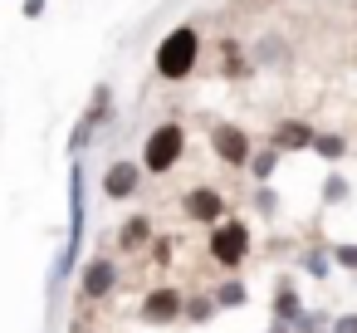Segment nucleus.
Masks as SVG:
<instances>
[{
	"instance_id": "nucleus-1",
	"label": "nucleus",
	"mask_w": 357,
	"mask_h": 333,
	"mask_svg": "<svg viewBox=\"0 0 357 333\" xmlns=\"http://www.w3.org/2000/svg\"><path fill=\"white\" fill-rule=\"evenodd\" d=\"M196 54H201V40H196V30H172L167 40H162V50H157V74L162 79H186L191 69H196Z\"/></svg>"
},
{
	"instance_id": "nucleus-2",
	"label": "nucleus",
	"mask_w": 357,
	"mask_h": 333,
	"mask_svg": "<svg viewBox=\"0 0 357 333\" xmlns=\"http://www.w3.org/2000/svg\"><path fill=\"white\" fill-rule=\"evenodd\" d=\"M181 152H186V133H181V123H162V128L147 138V147H142V167L162 177V172L176 167Z\"/></svg>"
},
{
	"instance_id": "nucleus-3",
	"label": "nucleus",
	"mask_w": 357,
	"mask_h": 333,
	"mask_svg": "<svg viewBox=\"0 0 357 333\" xmlns=\"http://www.w3.org/2000/svg\"><path fill=\"white\" fill-rule=\"evenodd\" d=\"M69 245H64V255H59V265H54V274H50V284L59 289L64 284V274H69V265H74V255H79V230H84V172L74 167L69 172Z\"/></svg>"
},
{
	"instance_id": "nucleus-4",
	"label": "nucleus",
	"mask_w": 357,
	"mask_h": 333,
	"mask_svg": "<svg viewBox=\"0 0 357 333\" xmlns=\"http://www.w3.org/2000/svg\"><path fill=\"white\" fill-rule=\"evenodd\" d=\"M245 255H250V230H245V221H225V225L211 230V260H215V265L235 269Z\"/></svg>"
},
{
	"instance_id": "nucleus-5",
	"label": "nucleus",
	"mask_w": 357,
	"mask_h": 333,
	"mask_svg": "<svg viewBox=\"0 0 357 333\" xmlns=\"http://www.w3.org/2000/svg\"><path fill=\"white\" fill-rule=\"evenodd\" d=\"M211 142H215V157H220L225 167H245V162H255L250 138H245L240 128H230V123H220V128L211 133Z\"/></svg>"
},
{
	"instance_id": "nucleus-6",
	"label": "nucleus",
	"mask_w": 357,
	"mask_h": 333,
	"mask_svg": "<svg viewBox=\"0 0 357 333\" xmlns=\"http://www.w3.org/2000/svg\"><path fill=\"white\" fill-rule=\"evenodd\" d=\"M181 211H186V221H201V225H215V221L225 216V196H220L215 186H196V191H186V201H181Z\"/></svg>"
},
{
	"instance_id": "nucleus-7",
	"label": "nucleus",
	"mask_w": 357,
	"mask_h": 333,
	"mask_svg": "<svg viewBox=\"0 0 357 333\" xmlns=\"http://www.w3.org/2000/svg\"><path fill=\"white\" fill-rule=\"evenodd\" d=\"M137 182H142V167H137V162H113V167L103 172V196H108V201H123V196L137 191Z\"/></svg>"
},
{
	"instance_id": "nucleus-8",
	"label": "nucleus",
	"mask_w": 357,
	"mask_h": 333,
	"mask_svg": "<svg viewBox=\"0 0 357 333\" xmlns=\"http://www.w3.org/2000/svg\"><path fill=\"white\" fill-rule=\"evenodd\" d=\"M181 309H186V299H181L176 289H152V294L142 299V318H147V323H172Z\"/></svg>"
},
{
	"instance_id": "nucleus-9",
	"label": "nucleus",
	"mask_w": 357,
	"mask_h": 333,
	"mask_svg": "<svg viewBox=\"0 0 357 333\" xmlns=\"http://www.w3.org/2000/svg\"><path fill=\"white\" fill-rule=\"evenodd\" d=\"M113 284H118V269H113L108 255L84 269V299H103V294H113Z\"/></svg>"
},
{
	"instance_id": "nucleus-10",
	"label": "nucleus",
	"mask_w": 357,
	"mask_h": 333,
	"mask_svg": "<svg viewBox=\"0 0 357 333\" xmlns=\"http://www.w3.org/2000/svg\"><path fill=\"white\" fill-rule=\"evenodd\" d=\"M313 142H318V133L308 123H279L274 128V147H313Z\"/></svg>"
},
{
	"instance_id": "nucleus-11",
	"label": "nucleus",
	"mask_w": 357,
	"mask_h": 333,
	"mask_svg": "<svg viewBox=\"0 0 357 333\" xmlns=\"http://www.w3.org/2000/svg\"><path fill=\"white\" fill-rule=\"evenodd\" d=\"M147 240H152V221H147V216H132V221L118 230V245H123V250H142Z\"/></svg>"
},
{
	"instance_id": "nucleus-12",
	"label": "nucleus",
	"mask_w": 357,
	"mask_h": 333,
	"mask_svg": "<svg viewBox=\"0 0 357 333\" xmlns=\"http://www.w3.org/2000/svg\"><path fill=\"white\" fill-rule=\"evenodd\" d=\"M298 294H294V284H279V299H274V318L279 323H298Z\"/></svg>"
},
{
	"instance_id": "nucleus-13",
	"label": "nucleus",
	"mask_w": 357,
	"mask_h": 333,
	"mask_svg": "<svg viewBox=\"0 0 357 333\" xmlns=\"http://www.w3.org/2000/svg\"><path fill=\"white\" fill-rule=\"evenodd\" d=\"M313 152H318L323 162H337V157L347 152V142H342L337 133H318V142H313Z\"/></svg>"
},
{
	"instance_id": "nucleus-14",
	"label": "nucleus",
	"mask_w": 357,
	"mask_h": 333,
	"mask_svg": "<svg viewBox=\"0 0 357 333\" xmlns=\"http://www.w3.org/2000/svg\"><path fill=\"white\" fill-rule=\"evenodd\" d=\"M215 304H230V309H235V304H245V284H240V279H230V284H220V294H215Z\"/></svg>"
},
{
	"instance_id": "nucleus-15",
	"label": "nucleus",
	"mask_w": 357,
	"mask_h": 333,
	"mask_svg": "<svg viewBox=\"0 0 357 333\" xmlns=\"http://www.w3.org/2000/svg\"><path fill=\"white\" fill-rule=\"evenodd\" d=\"M274 162H279V152H259V157L250 162V172H255L259 182H269V172H274Z\"/></svg>"
},
{
	"instance_id": "nucleus-16",
	"label": "nucleus",
	"mask_w": 357,
	"mask_h": 333,
	"mask_svg": "<svg viewBox=\"0 0 357 333\" xmlns=\"http://www.w3.org/2000/svg\"><path fill=\"white\" fill-rule=\"evenodd\" d=\"M342 196H347V182H342V177H328V182H323V201H328V206H337Z\"/></svg>"
},
{
	"instance_id": "nucleus-17",
	"label": "nucleus",
	"mask_w": 357,
	"mask_h": 333,
	"mask_svg": "<svg viewBox=\"0 0 357 333\" xmlns=\"http://www.w3.org/2000/svg\"><path fill=\"white\" fill-rule=\"evenodd\" d=\"M303 265H308V274H313V279H328V255H318V250H313Z\"/></svg>"
},
{
	"instance_id": "nucleus-18",
	"label": "nucleus",
	"mask_w": 357,
	"mask_h": 333,
	"mask_svg": "<svg viewBox=\"0 0 357 333\" xmlns=\"http://www.w3.org/2000/svg\"><path fill=\"white\" fill-rule=\"evenodd\" d=\"M333 260H337L342 269H357V245H337V250H333Z\"/></svg>"
},
{
	"instance_id": "nucleus-19",
	"label": "nucleus",
	"mask_w": 357,
	"mask_h": 333,
	"mask_svg": "<svg viewBox=\"0 0 357 333\" xmlns=\"http://www.w3.org/2000/svg\"><path fill=\"white\" fill-rule=\"evenodd\" d=\"M255 206H259V211L269 216V211H274V191H269V186H259V196H255Z\"/></svg>"
},
{
	"instance_id": "nucleus-20",
	"label": "nucleus",
	"mask_w": 357,
	"mask_h": 333,
	"mask_svg": "<svg viewBox=\"0 0 357 333\" xmlns=\"http://www.w3.org/2000/svg\"><path fill=\"white\" fill-rule=\"evenodd\" d=\"M333 333H357V313H342V318L333 323Z\"/></svg>"
},
{
	"instance_id": "nucleus-21",
	"label": "nucleus",
	"mask_w": 357,
	"mask_h": 333,
	"mask_svg": "<svg viewBox=\"0 0 357 333\" xmlns=\"http://www.w3.org/2000/svg\"><path fill=\"white\" fill-rule=\"evenodd\" d=\"M191 318H196V323H201V318H211V304H206V299H196V304H191Z\"/></svg>"
},
{
	"instance_id": "nucleus-22",
	"label": "nucleus",
	"mask_w": 357,
	"mask_h": 333,
	"mask_svg": "<svg viewBox=\"0 0 357 333\" xmlns=\"http://www.w3.org/2000/svg\"><path fill=\"white\" fill-rule=\"evenodd\" d=\"M269 333H284V328H269Z\"/></svg>"
}]
</instances>
